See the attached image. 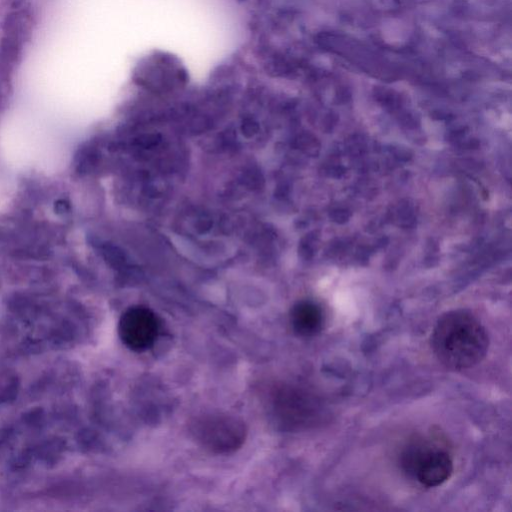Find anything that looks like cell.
Wrapping results in <instances>:
<instances>
[{"label": "cell", "instance_id": "cell-1", "mask_svg": "<svg viewBox=\"0 0 512 512\" xmlns=\"http://www.w3.org/2000/svg\"><path fill=\"white\" fill-rule=\"evenodd\" d=\"M430 343L436 358L445 367L462 370L483 360L488 351L489 336L472 313L453 310L437 320Z\"/></svg>", "mask_w": 512, "mask_h": 512}, {"label": "cell", "instance_id": "cell-2", "mask_svg": "<svg viewBox=\"0 0 512 512\" xmlns=\"http://www.w3.org/2000/svg\"><path fill=\"white\" fill-rule=\"evenodd\" d=\"M193 440L214 454H229L245 442L247 428L242 419L225 412H206L195 416L189 424Z\"/></svg>", "mask_w": 512, "mask_h": 512}, {"label": "cell", "instance_id": "cell-3", "mask_svg": "<svg viewBox=\"0 0 512 512\" xmlns=\"http://www.w3.org/2000/svg\"><path fill=\"white\" fill-rule=\"evenodd\" d=\"M403 470L426 487H437L453 473V461L441 445L423 438L413 440L402 451Z\"/></svg>", "mask_w": 512, "mask_h": 512}, {"label": "cell", "instance_id": "cell-4", "mask_svg": "<svg viewBox=\"0 0 512 512\" xmlns=\"http://www.w3.org/2000/svg\"><path fill=\"white\" fill-rule=\"evenodd\" d=\"M156 315L145 307H131L121 316L118 333L123 344L130 350L142 352L155 343L159 334Z\"/></svg>", "mask_w": 512, "mask_h": 512}, {"label": "cell", "instance_id": "cell-5", "mask_svg": "<svg viewBox=\"0 0 512 512\" xmlns=\"http://www.w3.org/2000/svg\"><path fill=\"white\" fill-rule=\"evenodd\" d=\"M276 410L287 425L303 426L313 423L319 416L320 406L310 394L288 388L278 395Z\"/></svg>", "mask_w": 512, "mask_h": 512}, {"label": "cell", "instance_id": "cell-6", "mask_svg": "<svg viewBox=\"0 0 512 512\" xmlns=\"http://www.w3.org/2000/svg\"><path fill=\"white\" fill-rule=\"evenodd\" d=\"M293 331L302 337L318 334L323 327V314L314 303L303 301L296 304L290 313Z\"/></svg>", "mask_w": 512, "mask_h": 512}]
</instances>
